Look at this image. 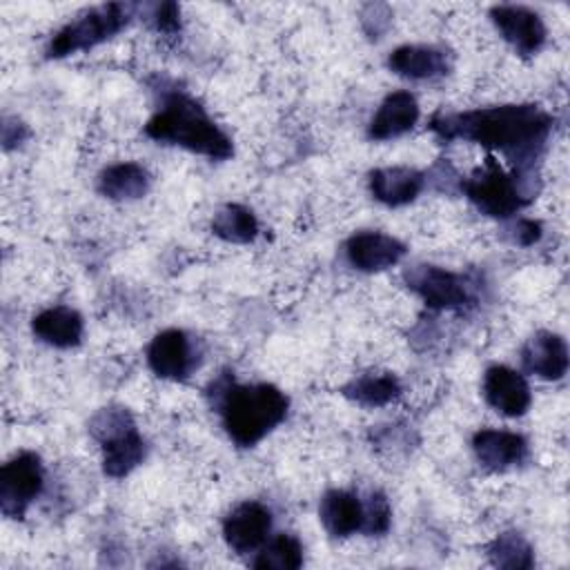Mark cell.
<instances>
[{"instance_id": "6da1fadb", "label": "cell", "mask_w": 570, "mask_h": 570, "mask_svg": "<svg viewBox=\"0 0 570 570\" xmlns=\"http://www.w3.org/2000/svg\"><path fill=\"white\" fill-rule=\"evenodd\" d=\"M552 116L539 105H497L459 114H436L430 129L443 140H470L503 154L514 169L525 171L543 151Z\"/></svg>"}, {"instance_id": "d4e9b609", "label": "cell", "mask_w": 570, "mask_h": 570, "mask_svg": "<svg viewBox=\"0 0 570 570\" xmlns=\"http://www.w3.org/2000/svg\"><path fill=\"white\" fill-rule=\"evenodd\" d=\"M488 559L497 568L525 570L534 566V552L519 532H501L488 546Z\"/></svg>"}, {"instance_id": "cb8c5ba5", "label": "cell", "mask_w": 570, "mask_h": 570, "mask_svg": "<svg viewBox=\"0 0 570 570\" xmlns=\"http://www.w3.org/2000/svg\"><path fill=\"white\" fill-rule=\"evenodd\" d=\"M252 566L258 570H296L303 566V546L294 534H276L263 543Z\"/></svg>"}, {"instance_id": "ffe728a7", "label": "cell", "mask_w": 570, "mask_h": 570, "mask_svg": "<svg viewBox=\"0 0 570 570\" xmlns=\"http://www.w3.org/2000/svg\"><path fill=\"white\" fill-rule=\"evenodd\" d=\"M318 519L332 537H352L363 530V499L350 490H330L321 499Z\"/></svg>"}, {"instance_id": "7c38bea8", "label": "cell", "mask_w": 570, "mask_h": 570, "mask_svg": "<svg viewBox=\"0 0 570 570\" xmlns=\"http://www.w3.org/2000/svg\"><path fill=\"white\" fill-rule=\"evenodd\" d=\"M483 396L499 414L508 419L523 416L532 403L528 381L521 372L508 365H492L485 370Z\"/></svg>"}, {"instance_id": "3957f363", "label": "cell", "mask_w": 570, "mask_h": 570, "mask_svg": "<svg viewBox=\"0 0 570 570\" xmlns=\"http://www.w3.org/2000/svg\"><path fill=\"white\" fill-rule=\"evenodd\" d=\"M289 410V399L272 383H232L223 390L218 412L227 436L240 445L252 448L278 428Z\"/></svg>"}, {"instance_id": "d6986e66", "label": "cell", "mask_w": 570, "mask_h": 570, "mask_svg": "<svg viewBox=\"0 0 570 570\" xmlns=\"http://www.w3.org/2000/svg\"><path fill=\"white\" fill-rule=\"evenodd\" d=\"M31 330L38 341H42L51 347L69 350L82 341L85 323H82V316L73 307L53 305L33 316Z\"/></svg>"}, {"instance_id": "8992f818", "label": "cell", "mask_w": 570, "mask_h": 570, "mask_svg": "<svg viewBox=\"0 0 570 570\" xmlns=\"http://www.w3.org/2000/svg\"><path fill=\"white\" fill-rule=\"evenodd\" d=\"M461 189L479 212L492 218H510L530 200L517 176L508 174L494 156H488L479 169L463 178Z\"/></svg>"}, {"instance_id": "4316f807", "label": "cell", "mask_w": 570, "mask_h": 570, "mask_svg": "<svg viewBox=\"0 0 570 570\" xmlns=\"http://www.w3.org/2000/svg\"><path fill=\"white\" fill-rule=\"evenodd\" d=\"M149 24L165 36H176L180 31V7L176 2H160L151 7Z\"/></svg>"}, {"instance_id": "277c9868", "label": "cell", "mask_w": 570, "mask_h": 570, "mask_svg": "<svg viewBox=\"0 0 570 570\" xmlns=\"http://www.w3.org/2000/svg\"><path fill=\"white\" fill-rule=\"evenodd\" d=\"M102 450V472L122 479L145 459V439L125 407H102L89 423Z\"/></svg>"}, {"instance_id": "7402d4cb", "label": "cell", "mask_w": 570, "mask_h": 570, "mask_svg": "<svg viewBox=\"0 0 570 570\" xmlns=\"http://www.w3.org/2000/svg\"><path fill=\"white\" fill-rule=\"evenodd\" d=\"M343 394L347 399L356 401L358 405L381 407L401 396V383L390 372H365V374H358L356 379H352L343 387Z\"/></svg>"}, {"instance_id": "ac0fdd59", "label": "cell", "mask_w": 570, "mask_h": 570, "mask_svg": "<svg viewBox=\"0 0 570 570\" xmlns=\"http://www.w3.org/2000/svg\"><path fill=\"white\" fill-rule=\"evenodd\" d=\"M390 71L410 80H434L448 73V53L428 45L396 47L387 58Z\"/></svg>"}, {"instance_id": "30bf717a", "label": "cell", "mask_w": 570, "mask_h": 570, "mask_svg": "<svg viewBox=\"0 0 570 570\" xmlns=\"http://www.w3.org/2000/svg\"><path fill=\"white\" fill-rule=\"evenodd\" d=\"M490 18L501 38L521 56L537 53L546 42V24L541 16L523 4H497Z\"/></svg>"}, {"instance_id": "2e32d148", "label": "cell", "mask_w": 570, "mask_h": 570, "mask_svg": "<svg viewBox=\"0 0 570 570\" xmlns=\"http://www.w3.org/2000/svg\"><path fill=\"white\" fill-rule=\"evenodd\" d=\"M419 102L410 91H392L383 98L367 125L372 140H392L407 134L419 120Z\"/></svg>"}, {"instance_id": "e0dca14e", "label": "cell", "mask_w": 570, "mask_h": 570, "mask_svg": "<svg viewBox=\"0 0 570 570\" xmlns=\"http://www.w3.org/2000/svg\"><path fill=\"white\" fill-rule=\"evenodd\" d=\"M374 200L387 207L412 203L425 185V176L412 167H379L367 178Z\"/></svg>"}, {"instance_id": "4fadbf2b", "label": "cell", "mask_w": 570, "mask_h": 570, "mask_svg": "<svg viewBox=\"0 0 570 570\" xmlns=\"http://www.w3.org/2000/svg\"><path fill=\"white\" fill-rule=\"evenodd\" d=\"M472 452L485 470L505 472L528 459V441L517 432L483 428L472 436Z\"/></svg>"}, {"instance_id": "8fae6325", "label": "cell", "mask_w": 570, "mask_h": 570, "mask_svg": "<svg viewBox=\"0 0 570 570\" xmlns=\"http://www.w3.org/2000/svg\"><path fill=\"white\" fill-rule=\"evenodd\" d=\"M149 370L167 381H183L196 365L191 338L183 330L158 332L147 347Z\"/></svg>"}, {"instance_id": "5b68a950", "label": "cell", "mask_w": 570, "mask_h": 570, "mask_svg": "<svg viewBox=\"0 0 570 570\" xmlns=\"http://www.w3.org/2000/svg\"><path fill=\"white\" fill-rule=\"evenodd\" d=\"M131 11L129 4L107 2L78 13L53 33L47 45V58H65L114 38L129 24Z\"/></svg>"}, {"instance_id": "52a82bcc", "label": "cell", "mask_w": 570, "mask_h": 570, "mask_svg": "<svg viewBox=\"0 0 570 570\" xmlns=\"http://www.w3.org/2000/svg\"><path fill=\"white\" fill-rule=\"evenodd\" d=\"M45 488V468L38 454L20 452L0 470V510L9 519H22Z\"/></svg>"}, {"instance_id": "484cf974", "label": "cell", "mask_w": 570, "mask_h": 570, "mask_svg": "<svg viewBox=\"0 0 570 570\" xmlns=\"http://www.w3.org/2000/svg\"><path fill=\"white\" fill-rule=\"evenodd\" d=\"M392 521V508L383 492H372L363 501V530L370 537H381L390 530Z\"/></svg>"}, {"instance_id": "5bb4252c", "label": "cell", "mask_w": 570, "mask_h": 570, "mask_svg": "<svg viewBox=\"0 0 570 570\" xmlns=\"http://www.w3.org/2000/svg\"><path fill=\"white\" fill-rule=\"evenodd\" d=\"M345 256L358 272H383L405 256V245L383 232H358L345 243Z\"/></svg>"}, {"instance_id": "7a4b0ae2", "label": "cell", "mask_w": 570, "mask_h": 570, "mask_svg": "<svg viewBox=\"0 0 570 570\" xmlns=\"http://www.w3.org/2000/svg\"><path fill=\"white\" fill-rule=\"evenodd\" d=\"M145 134L156 142L176 145L212 160H227L234 154L232 138L200 102L183 91H174L163 100L160 109L147 120Z\"/></svg>"}, {"instance_id": "83f0119b", "label": "cell", "mask_w": 570, "mask_h": 570, "mask_svg": "<svg viewBox=\"0 0 570 570\" xmlns=\"http://www.w3.org/2000/svg\"><path fill=\"white\" fill-rule=\"evenodd\" d=\"M514 232H517L514 240L519 245H532V243H537L541 238V225L537 220H532V218H521L517 223Z\"/></svg>"}, {"instance_id": "9c48e42d", "label": "cell", "mask_w": 570, "mask_h": 570, "mask_svg": "<svg viewBox=\"0 0 570 570\" xmlns=\"http://www.w3.org/2000/svg\"><path fill=\"white\" fill-rule=\"evenodd\" d=\"M272 512L258 501H243L223 521V539L236 554L256 552L269 539Z\"/></svg>"}, {"instance_id": "44dd1931", "label": "cell", "mask_w": 570, "mask_h": 570, "mask_svg": "<svg viewBox=\"0 0 570 570\" xmlns=\"http://www.w3.org/2000/svg\"><path fill=\"white\" fill-rule=\"evenodd\" d=\"M151 176L138 163H116L100 171L98 191L111 200H136L149 191Z\"/></svg>"}, {"instance_id": "9a60e30c", "label": "cell", "mask_w": 570, "mask_h": 570, "mask_svg": "<svg viewBox=\"0 0 570 570\" xmlns=\"http://www.w3.org/2000/svg\"><path fill=\"white\" fill-rule=\"evenodd\" d=\"M521 361L530 374L543 381H559L568 372V345L554 332H537L525 341Z\"/></svg>"}, {"instance_id": "ba28073f", "label": "cell", "mask_w": 570, "mask_h": 570, "mask_svg": "<svg viewBox=\"0 0 570 570\" xmlns=\"http://www.w3.org/2000/svg\"><path fill=\"white\" fill-rule=\"evenodd\" d=\"M405 283L432 309H459L470 301L463 278L439 265H412L405 272Z\"/></svg>"}, {"instance_id": "603a6c76", "label": "cell", "mask_w": 570, "mask_h": 570, "mask_svg": "<svg viewBox=\"0 0 570 570\" xmlns=\"http://www.w3.org/2000/svg\"><path fill=\"white\" fill-rule=\"evenodd\" d=\"M212 232L227 243L245 245L258 236V220L252 209L238 203H227L212 216Z\"/></svg>"}]
</instances>
